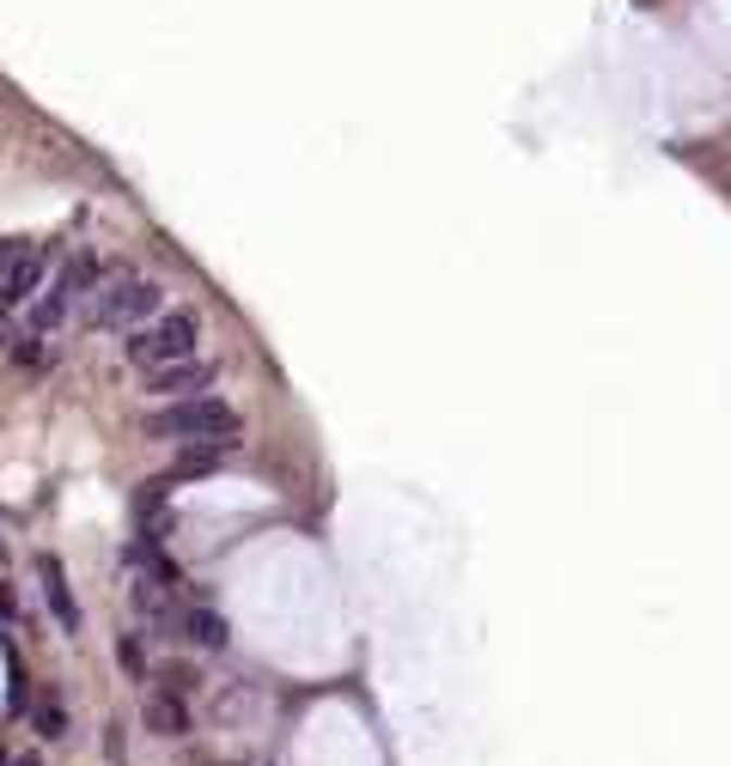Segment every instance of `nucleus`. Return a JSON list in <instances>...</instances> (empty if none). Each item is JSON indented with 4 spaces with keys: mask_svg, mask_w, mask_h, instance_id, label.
<instances>
[{
    "mask_svg": "<svg viewBox=\"0 0 731 766\" xmlns=\"http://www.w3.org/2000/svg\"><path fill=\"white\" fill-rule=\"evenodd\" d=\"M92 286H98V261L92 256H67L62 275L49 280V292L37 298V310H31V335H55V329L67 322V310L92 298Z\"/></svg>",
    "mask_w": 731,
    "mask_h": 766,
    "instance_id": "obj_4",
    "label": "nucleus"
},
{
    "mask_svg": "<svg viewBox=\"0 0 731 766\" xmlns=\"http://www.w3.org/2000/svg\"><path fill=\"white\" fill-rule=\"evenodd\" d=\"M0 621H18V597L7 590V584H0Z\"/></svg>",
    "mask_w": 731,
    "mask_h": 766,
    "instance_id": "obj_14",
    "label": "nucleus"
},
{
    "mask_svg": "<svg viewBox=\"0 0 731 766\" xmlns=\"http://www.w3.org/2000/svg\"><path fill=\"white\" fill-rule=\"evenodd\" d=\"M37 584H43V602H49V614H55V627L74 639V633L86 627V614H79V597H74V584H67L55 553H37Z\"/></svg>",
    "mask_w": 731,
    "mask_h": 766,
    "instance_id": "obj_6",
    "label": "nucleus"
},
{
    "mask_svg": "<svg viewBox=\"0 0 731 766\" xmlns=\"http://www.w3.org/2000/svg\"><path fill=\"white\" fill-rule=\"evenodd\" d=\"M189 681H196V675H189L184 663H177V669H165V688H172V693H189Z\"/></svg>",
    "mask_w": 731,
    "mask_h": 766,
    "instance_id": "obj_13",
    "label": "nucleus"
},
{
    "mask_svg": "<svg viewBox=\"0 0 731 766\" xmlns=\"http://www.w3.org/2000/svg\"><path fill=\"white\" fill-rule=\"evenodd\" d=\"M7 766H43V761H37V754H13Z\"/></svg>",
    "mask_w": 731,
    "mask_h": 766,
    "instance_id": "obj_15",
    "label": "nucleus"
},
{
    "mask_svg": "<svg viewBox=\"0 0 731 766\" xmlns=\"http://www.w3.org/2000/svg\"><path fill=\"white\" fill-rule=\"evenodd\" d=\"M25 712H31V730L43 736V742H62V736L74 730V712H67V700L55 688H49L37 705H25Z\"/></svg>",
    "mask_w": 731,
    "mask_h": 766,
    "instance_id": "obj_10",
    "label": "nucleus"
},
{
    "mask_svg": "<svg viewBox=\"0 0 731 766\" xmlns=\"http://www.w3.org/2000/svg\"><path fill=\"white\" fill-rule=\"evenodd\" d=\"M159 310H165V292L147 275H116L110 286H98L92 298H86L92 329H110V335H128V329H140V322L159 317Z\"/></svg>",
    "mask_w": 731,
    "mask_h": 766,
    "instance_id": "obj_3",
    "label": "nucleus"
},
{
    "mask_svg": "<svg viewBox=\"0 0 731 766\" xmlns=\"http://www.w3.org/2000/svg\"><path fill=\"white\" fill-rule=\"evenodd\" d=\"M196 347H202V317H196V310H159V317H147L140 329H128V341H123L128 366H140V371L177 366V359H189Z\"/></svg>",
    "mask_w": 731,
    "mask_h": 766,
    "instance_id": "obj_2",
    "label": "nucleus"
},
{
    "mask_svg": "<svg viewBox=\"0 0 731 766\" xmlns=\"http://www.w3.org/2000/svg\"><path fill=\"white\" fill-rule=\"evenodd\" d=\"M214 378H219V366H214V359H202V353H189V359H177V366H159V371H147V396H159V401L207 396V390H214Z\"/></svg>",
    "mask_w": 731,
    "mask_h": 766,
    "instance_id": "obj_5",
    "label": "nucleus"
},
{
    "mask_svg": "<svg viewBox=\"0 0 731 766\" xmlns=\"http://www.w3.org/2000/svg\"><path fill=\"white\" fill-rule=\"evenodd\" d=\"M140 724H147V736H159V742H177V736L196 730V718H189V700L172 688L147 693V705H140Z\"/></svg>",
    "mask_w": 731,
    "mask_h": 766,
    "instance_id": "obj_7",
    "label": "nucleus"
},
{
    "mask_svg": "<svg viewBox=\"0 0 731 766\" xmlns=\"http://www.w3.org/2000/svg\"><path fill=\"white\" fill-rule=\"evenodd\" d=\"M147 432L153 438H172V445H244L238 432H244V420H238V408L226 396H184V401H165L153 420H147Z\"/></svg>",
    "mask_w": 731,
    "mask_h": 766,
    "instance_id": "obj_1",
    "label": "nucleus"
},
{
    "mask_svg": "<svg viewBox=\"0 0 731 766\" xmlns=\"http://www.w3.org/2000/svg\"><path fill=\"white\" fill-rule=\"evenodd\" d=\"M43 280H49V261L37 256V250H25L18 261H7V275H0V317H13L18 305H31Z\"/></svg>",
    "mask_w": 731,
    "mask_h": 766,
    "instance_id": "obj_8",
    "label": "nucleus"
},
{
    "mask_svg": "<svg viewBox=\"0 0 731 766\" xmlns=\"http://www.w3.org/2000/svg\"><path fill=\"white\" fill-rule=\"evenodd\" d=\"M7 700H13V712H25V705H31V681H25V663H18L13 644H7Z\"/></svg>",
    "mask_w": 731,
    "mask_h": 766,
    "instance_id": "obj_12",
    "label": "nucleus"
},
{
    "mask_svg": "<svg viewBox=\"0 0 731 766\" xmlns=\"http://www.w3.org/2000/svg\"><path fill=\"white\" fill-rule=\"evenodd\" d=\"M116 669L147 688V644H140V633H116Z\"/></svg>",
    "mask_w": 731,
    "mask_h": 766,
    "instance_id": "obj_11",
    "label": "nucleus"
},
{
    "mask_svg": "<svg viewBox=\"0 0 731 766\" xmlns=\"http://www.w3.org/2000/svg\"><path fill=\"white\" fill-rule=\"evenodd\" d=\"M177 627H184V639L196 644V651H226V639H232L214 609H184L177 614Z\"/></svg>",
    "mask_w": 731,
    "mask_h": 766,
    "instance_id": "obj_9",
    "label": "nucleus"
}]
</instances>
